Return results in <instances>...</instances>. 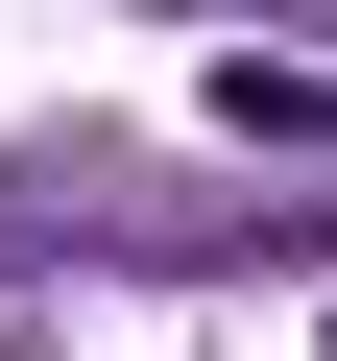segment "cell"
Here are the masks:
<instances>
[{
    "instance_id": "obj_1",
    "label": "cell",
    "mask_w": 337,
    "mask_h": 361,
    "mask_svg": "<svg viewBox=\"0 0 337 361\" xmlns=\"http://www.w3.org/2000/svg\"><path fill=\"white\" fill-rule=\"evenodd\" d=\"M193 97H217V145H289V169L337 145V49H217Z\"/></svg>"
}]
</instances>
